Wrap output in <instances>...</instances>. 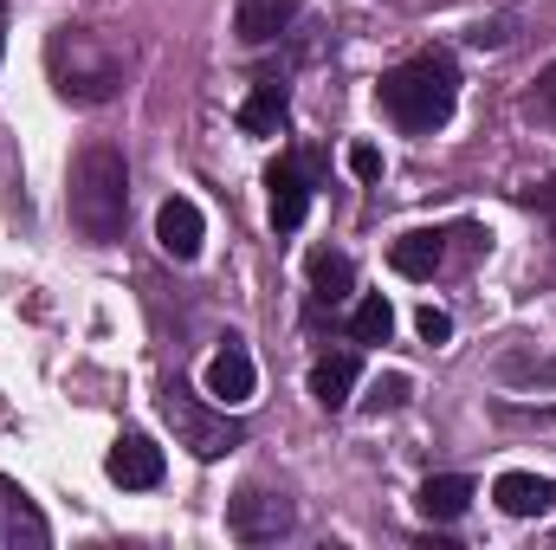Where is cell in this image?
<instances>
[{
  "label": "cell",
  "instance_id": "10",
  "mask_svg": "<svg viewBox=\"0 0 556 550\" xmlns=\"http://www.w3.org/2000/svg\"><path fill=\"white\" fill-rule=\"evenodd\" d=\"M291 13H298V0H240L233 7V33L247 46H266V39H278L291 26Z\"/></svg>",
  "mask_w": 556,
  "mask_h": 550
},
{
  "label": "cell",
  "instance_id": "19",
  "mask_svg": "<svg viewBox=\"0 0 556 550\" xmlns=\"http://www.w3.org/2000/svg\"><path fill=\"white\" fill-rule=\"evenodd\" d=\"M350 175H356V182H376V175H382V149H376V142H356V149H350Z\"/></svg>",
  "mask_w": 556,
  "mask_h": 550
},
{
  "label": "cell",
  "instance_id": "20",
  "mask_svg": "<svg viewBox=\"0 0 556 550\" xmlns=\"http://www.w3.org/2000/svg\"><path fill=\"white\" fill-rule=\"evenodd\" d=\"M420 337H427V343H446V337H453V317H446V311H440V304H420Z\"/></svg>",
  "mask_w": 556,
  "mask_h": 550
},
{
  "label": "cell",
  "instance_id": "9",
  "mask_svg": "<svg viewBox=\"0 0 556 550\" xmlns=\"http://www.w3.org/2000/svg\"><path fill=\"white\" fill-rule=\"evenodd\" d=\"M492 499L511 518H544V512H556V479H544V473H498Z\"/></svg>",
  "mask_w": 556,
  "mask_h": 550
},
{
  "label": "cell",
  "instance_id": "23",
  "mask_svg": "<svg viewBox=\"0 0 556 550\" xmlns=\"http://www.w3.org/2000/svg\"><path fill=\"white\" fill-rule=\"evenodd\" d=\"M0 59H7V0H0Z\"/></svg>",
  "mask_w": 556,
  "mask_h": 550
},
{
  "label": "cell",
  "instance_id": "21",
  "mask_svg": "<svg viewBox=\"0 0 556 550\" xmlns=\"http://www.w3.org/2000/svg\"><path fill=\"white\" fill-rule=\"evenodd\" d=\"M408 402V376H389V383H376V409H402Z\"/></svg>",
  "mask_w": 556,
  "mask_h": 550
},
{
  "label": "cell",
  "instance_id": "17",
  "mask_svg": "<svg viewBox=\"0 0 556 550\" xmlns=\"http://www.w3.org/2000/svg\"><path fill=\"white\" fill-rule=\"evenodd\" d=\"M389 330H395V304H389L382 291H369V298L356 304V317H350V337H356V343H389Z\"/></svg>",
  "mask_w": 556,
  "mask_h": 550
},
{
  "label": "cell",
  "instance_id": "2",
  "mask_svg": "<svg viewBox=\"0 0 556 550\" xmlns=\"http://www.w3.org/2000/svg\"><path fill=\"white\" fill-rule=\"evenodd\" d=\"M453 98H459V72L446 52H420L408 65L382 72V111L402 130H440L453 117Z\"/></svg>",
  "mask_w": 556,
  "mask_h": 550
},
{
  "label": "cell",
  "instance_id": "15",
  "mask_svg": "<svg viewBox=\"0 0 556 550\" xmlns=\"http://www.w3.org/2000/svg\"><path fill=\"white\" fill-rule=\"evenodd\" d=\"M278 124H285V85L266 78V85H253V98L240 104V130H247V137H278Z\"/></svg>",
  "mask_w": 556,
  "mask_h": 550
},
{
  "label": "cell",
  "instance_id": "22",
  "mask_svg": "<svg viewBox=\"0 0 556 550\" xmlns=\"http://www.w3.org/2000/svg\"><path fill=\"white\" fill-rule=\"evenodd\" d=\"M525 201H531V208H538V214H544V221L556 227V182H538V188H531Z\"/></svg>",
  "mask_w": 556,
  "mask_h": 550
},
{
  "label": "cell",
  "instance_id": "4",
  "mask_svg": "<svg viewBox=\"0 0 556 550\" xmlns=\"http://www.w3.org/2000/svg\"><path fill=\"white\" fill-rule=\"evenodd\" d=\"M162 414H168L175 440H181L194 460H220V453H233V447H240V421H233L227 409L207 414L188 389H168V396H162Z\"/></svg>",
  "mask_w": 556,
  "mask_h": 550
},
{
  "label": "cell",
  "instance_id": "11",
  "mask_svg": "<svg viewBox=\"0 0 556 550\" xmlns=\"http://www.w3.org/2000/svg\"><path fill=\"white\" fill-rule=\"evenodd\" d=\"M356 376H363V363L350 357V350H337V357H317V370H311V396L324 402V409H350V389H356Z\"/></svg>",
  "mask_w": 556,
  "mask_h": 550
},
{
  "label": "cell",
  "instance_id": "3",
  "mask_svg": "<svg viewBox=\"0 0 556 550\" xmlns=\"http://www.w3.org/2000/svg\"><path fill=\"white\" fill-rule=\"evenodd\" d=\"M52 78H59V98H72V104H104V98H117V85H124V59H117L98 33L65 26V33L52 39Z\"/></svg>",
  "mask_w": 556,
  "mask_h": 550
},
{
  "label": "cell",
  "instance_id": "6",
  "mask_svg": "<svg viewBox=\"0 0 556 550\" xmlns=\"http://www.w3.org/2000/svg\"><path fill=\"white\" fill-rule=\"evenodd\" d=\"M104 473H111L124 492H149V486H162V447H155L149 434H124V440L111 447Z\"/></svg>",
  "mask_w": 556,
  "mask_h": 550
},
{
  "label": "cell",
  "instance_id": "1",
  "mask_svg": "<svg viewBox=\"0 0 556 550\" xmlns=\"http://www.w3.org/2000/svg\"><path fill=\"white\" fill-rule=\"evenodd\" d=\"M65 214H72V227H78L91 247H111V240L124 234V214H130V168H124V149L85 142V149L72 155Z\"/></svg>",
  "mask_w": 556,
  "mask_h": 550
},
{
  "label": "cell",
  "instance_id": "12",
  "mask_svg": "<svg viewBox=\"0 0 556 550\" xmlns=\"http://www.w3.org/2000/svg\"><path fill=\"white\" fill-rule=\"evenodd\" d=\"M266 188H273V227L278 234L304 227V214H311V188H304V175H298L291 162H278L273 175H266Z\"/></svg>",
  "mask_w": 556,
  "mask_h": 550
},
{
  "label": "cell",
  "instance_id": "16",
  "mask_svg": "<svg viewBox=\"0 0 556 550\" xmlns=\"http://www.w3.org/2000/svg\"><path fill=\"white\" fill-rule=\"evenodd\" d=\"M311 285H317L324 304H343L350 285H356V266H350L343 253H311Z\"/></svg>",
  "mask_w": 556,
  "mask_h": 550
},
{
  "label": "cell",
  "instance_id": "14",
  "mask_svg": "<svg viewBox=\"0 0 556 550\" xmlns=\"http://www.w3.org/2000/svg\"><path fill=\"white\" fill-rule=\"evenodd\" d=\"M466 505H472V479H466V473H433V479L420 486V512L440 518V525H453Z\"/></svg>",
  "mask_w": 556,
  "mask_h": 550
},
{
  "label": "cell",
  "instance_id": "7",
  "mask_svg": "<svg viewBox=\"0 0 556 550\" xmlns=\"http://www.w3.org/2000/svg\"><path fill=\"white\" fill-rule=\"evenodd\" d=\"M201 234H207V221H201V208H194L188 195H168V201L155 208V240H162L168 260H194V253H201Z\"/></svg>",
  "mask_w": 556,
  "mask_h": 550
},
{
  "label": "cell",
  "instance_id": "18",
  "mask_svg": "<svg viewBox=\"0 0 556 550\" xmlns=\"http://www.w3.org/2000/svg\"><path fill=\"white\" fill-rule=\"evenodd\" d=\"M531 111L556 130V65H544V78H538V91H531Z\"/></svg>",
  "mask_w": 556,
  "mask_h": 550
},
{
  "label": "cell",
  "instance_id": "13",
  "mask_svg": "<svg viewBox=\"0 0 556 550\" xmlns=\"http://www.w3.org/2000/svg\"><path fill=\"white\" fill-rule=\"evenodd\" d=\"M440 260H446V240H440V234H402V240L389 247V266L402 278H433Z\"/></svg>",
  "mask_w": 556,
  "mask_h": 550
},
{
  "label": "cell",
  "instance_id": "8",
  "mask_svg": "<svg viewBox=\"0 0 556 550\" xmlns=\"http://www.w3.org/2000/svg\"><path fill=\"white\" fill-rule=\"evenodd\" d=\"M201 383H207V396H214L220 409H247L260 376H253V357L227 337V350H214V363H207V376H201Z\"/></svg>",
  "mask_w": 556,
  "mask_h": 550
},
{
  "label": "cell",
  "instance_id": "5",
  "mask_svg": "<svg viewBox=\"0 0 556 550\" xmlns=\"http://www.w3.org/2000/svg\"><path fill=\"white\" fill-rule=\"evenodd\" d=\"M227 532H233L240 545H273V538L291 532V499H285V492H266V486L233 492V499H227Z\"/></svg>",
  "mask_w": 556,
  "mask_h": 550
}]
</instances>
